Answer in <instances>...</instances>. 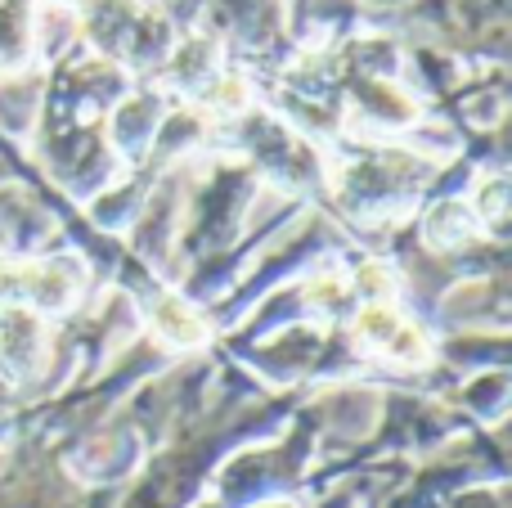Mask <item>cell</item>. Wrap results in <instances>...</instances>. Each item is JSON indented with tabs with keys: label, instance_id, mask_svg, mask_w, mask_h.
<instances>
[{
	"label": "cell",
	"instance_id": "obj_1",
	"mask_svg": "<svg viewBox=\"0 0 512 508\" xmlns=\"http://www.w3.org/2000/svg\"><path fill=\"white\" fill-rule=\"evenodd\" d=\"M158 324H162V329H171V338H176V342H198V338H203V324H198L189 311H180L176 302H162L158 306Z\"/></svg>",
	"mask_w": 512,
	"mask_h": 508
}]
</instances>
